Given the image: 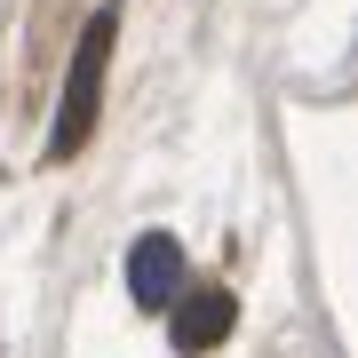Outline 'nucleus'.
<instances>
[{
  "label": "nucleus",
  "instance_id": "nucleus-1",
  "mask_svg": "<svg viewBox=\"0 0 358 358\" xmlns=\"http://www.w3.org/2000/svg\"><path fill=\"white\" fill-rule=\"evenodd\" d=\"M112 40H120V0H103L88 24H80L72 72H64V103H56V120H48V167H64V159L88 152L96 112H103V64H112Z\"/></svg>",
  "mask_w": 358,
  "mask_h": 358
},
{
  "label": "nucleus",
  "instance_id": "nucleus-2",
  "mask_svg": "<svg viewBox=\"0 0 358 358\" xmlns=\"http://www.w3.org/2000/svg\"><path fill=\"white\" fill-rule=\"evenodd\" d=\"M176 279H183V247L167 239V231H143V239L128 247V294H136V310H167L176 303Z\"/></svg>",
  "mask_w": 358,
  "mask_h": 358
},
{
  "label": "nucleus",
  "instance_id": "nucleus-3",
  "mask_svg": "<svg viewBox=\"0 0 358 358\" xmlns=\"http://www.w3.org/2000/svg\"><path fill=\"white\" fill-rule=\"evenodd\" d=\"M231 287H192V294H176V350L183 358H199V350H215L223 334H231Z\"/></svg>",
  "mask_w": 358,
  "mask_h": 358
}]
</instances>
